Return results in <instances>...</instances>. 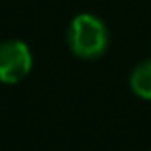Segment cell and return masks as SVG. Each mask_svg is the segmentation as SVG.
Listing matches in <instances>:
<instances>
[{
    "label": "cell",
    "instance_id": "obj_1",
    "mask_svg": "<svg viewBox=\"0 0 151 151\" xmlns=\"http://www.w3.org/2000/svg\"><path fill=\"white\" fill-rule=\"evenodd\" d=\"M66 40L75 56L83 60H95L106 54L108 44H110V33L101 19L89 13H83L70 21Z\"/></svg>",
    "mask_w": 151,
    "mask_h": 151
},
{
    "label": "cell",
    "instance_id": "obj_2",
    "mask_svg": "<svg viewBox=\"0 0 151 151\" xmlns=\"http://www.w3.org/2000/svg\"><path fill=\"white\" fill-rule=\"evenodd\" d=\"M33 66L31 52L27 44L21 40H6L0 44V81L2 83H19L23 81Z\"/></svg>",
    "mask_w": 151,
    "mask_h": 151
},
{
    "label": "cell",
    "instance_id": "obj_3",
    "mask_svg": "<svg viewBox=\"0 0 151 151\" xmlns=\"http://www.w3.org/2000/svg\"><path fill=\"white\" fill-rule=\"evenodd\" d=\"M130 89L139 97L151 99V58L134 66V70L130 73Z\"/></svg>",
    "mask_w": 151,
    "mask_h": 151
}]
</instances>
